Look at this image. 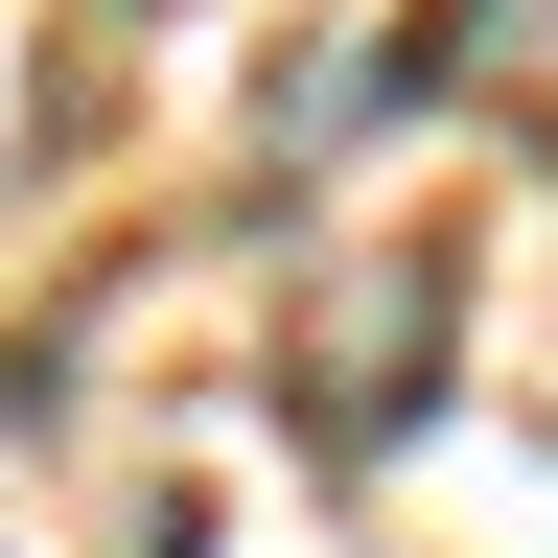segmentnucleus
<instances>
[{
  "label": "nucleus",
  "mask_w": 558,
  "mask_h": 558,
  "mask_svg": "<svg viewBox=\"0 0 558 558\" xmlns=\"http://www.w3.org/2000/svg\"><path fill=\"white\" fill-rule=\"evenodd\" d=\"M442 326H465V256L442 233H373L303 303V442H396V418L442 396Z\"/></svg>",
  "instance_id": "obj_1"
}]
</instances>
